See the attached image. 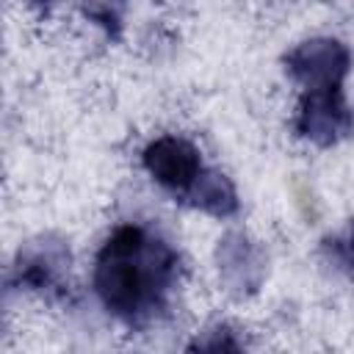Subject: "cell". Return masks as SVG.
<instances>
[{
  "instance_id": "9c48e42d",
  "label": "cell",
  "mask_w": 354,
  "mask_h": 354,
  "mask_svg": "<svg viewBox=\"0 0 354 354\" xmlns=\"http://www.w3.org/2000/svg\"><path fill=\"white\" fill-rule=\"evenodd\" d=\"M86 14H91V17H100V25H105L108 30H119V19H116V11L111 8V6H91V8H86Z\"/></svg>"
},
{
  "instance_id": "277c9868",
  "label": "cell",
  "mask_w": 354,
  "mask_h": 354,
  "mask_svg": "<svg viewBox=\"0 0 354 354\" xmlns=\"http://www.w3.org/2000/svg\"><path fill=\"white\" fill-rule=\"evenodd\" d=\"M141 160H144V169L149 171V177L160 188H166L171 194H185V196L194 188V183L199 180V174L205 171L199 149L180 136H160V138L149 141Z\"/></svg>"
},
{
  "instance_id": "30bf717a",
  "label": "cell",
  "mask_w": 354,
  "mask_h": 354,
  "mask_svg": "<svg viewBox=\"0 0 354 354\" xmlns=\"http://www.w3.org/2000/svg\"><path fill=\"white\" fill-rule=\"evenodd\" d=\"M346 263L351 266V271H354V235L348 238V243H346Z\"/></svg>"
},
{
  "instance_id": "5b68a950",
  "label": "cell",
  "mask_w": 354,
  "mask_h": 354,
  "mask_svg": "<svg viewBox=\"0 0 354 354\" xmlns=\"http://www.w3.org/2000/svg\"><path fill=\"white\" fill-rule=\"evenodd\" d=\"M218 277L232 296H252L263 285L266 277V257L254 241L243 232H227L216 249Z\"/></svg>"
},
{
  "instance_id": "ba28073f",
  "label": "cell",
  "mask_w": 354,
  "mask_h": 354,
  "mask_svg": "<svg viewBox=\"0 0 354 354\" xmlns=\"http://www.w3.org/2000/svg\"><path fill=\"white\" fill-rule=\"evenodd\" d=\"M185 354H246L230 326H210L196 335Z\"/></svg>"
},
{
  "instance_id": "52a82bcc",
  "label": "cell",
  "mask_w": 354,
  "mask_h": 354,
  "mask_svg": "<svg viewBox=\"0 0 354 354\" xmlns=\"http://www.w3.org/2000/svg\"><path fill=\"white\" fill-rule=\"evenodd\" d=\"M188 202L210 216H232L238 210L235 185L221 171H213V169H205L199 174V180L188 191Z\"/></svg>"
},
{
  "instance_id": "6da1fadb",
  "label": "cell",
  "mask_w": 354,
  "mask_h": 354,
  "mask_svg": "<svg viewBox=\"0 0 354 354\" xmlns=\"http://www.w3.org/2000/svg\"><path fill=\"white\" fill-rule=\"evenodd\" d=\"M177 277L174 249L138 224H122L94 263V290L108 313L144 324L163 304Z\"/></svg>"
},
{
  "instance_id": "3957f363",
  "label": "cell",
  "mask_w": 354,
  "mask_h": 354,
  "mask_svg": "<svg viewBox=\"0 0 354 354\" xmlns=\"http://www.w3.org/2000/svg\"><path fill=\"white\" fill-rule=\"evenodd\" d=\"M354 127V116L343 100V88H313L301 94L296 113V133L318 147L337 144Z\"/></svg>"
},
{
  "instance_id": "7a4b0ae2",
  "label": "cell",
  "mask_w": 354,
  "mask_h": 354,
  "mask_svg": "<svg viewBox=\"0 0 354 354\" xmlns=\"http://www.w3.org/2000/svg\"><path fill=\"white\" fill-rule=\"evenodd\" d=\"M348 66H351L348 47L337 39H329V36L307 39L285 55L288 75L296 83H301L304 91L343 86V77L348 75Z\"/></svg>"
},
{
  "instance_id": "8992f818",
  "label": "cell",
  "mask_w": 354,
  "mask_h": 354,
  "mask_svg": "<svg viewBox=\"0 0 354 354\" xmlns=\"http://www.w3.org/2000/svg\"><path fill=\"white\" fill-rule=\"evenodd\" d=\"M66 260H69V254L64 246L41 241V243L30 246L25 254H19V266H17L19 282H25L30 288H50L58 279Z\"/></svg>"
}]
</instances>
